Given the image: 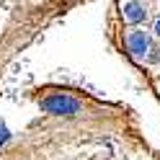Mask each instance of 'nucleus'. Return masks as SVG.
<instances>
[{
  "mask_svg": "<svg viewBox=\"0 0 160 160\" xmlns=\"http://www.w3.org/2000/svg\"><path fill=\"white\" fill-rule=\"evenodd\" d=\"M155 34L160 36V18H158V21H155Z\"/></svg>",
  "mask_w": 160,
  "mask_h": 160,
  "instance_id": "39448f33",
  "label": "nucleus"
},
{
  "mask_svg": "<svg viewBox=\"0 0 160 160\" xmlns=\"http://www.w3.org/2000/svg\"><path fill=\"white\" fill-rule=\"evenodd\" d=\"M124 44L134 59H145L150 52V34L142 31V28H129L124 34Z\"/></svg>",
  "mask_w": 160,
  "mask_h": 160,
  "instance_id": "f03ea898",
  "label": "nucleus"
},
{
  "mask_svg": "<svg viewBox=\"0 0 160 160\" xmlns=\"http://www.w3.org/2000/svg\"><path fill=\"white\" fill-rule=\"evenodd\" d=\"M36 106L49 116H62V119H103L108 111H119L114 106L98 103L83 91L72 88H59V85H47L36 91Z\"/></svg>",
  "mask_w": 160,
  "mask_h": 160,
  "instance_id": "f257e3e1",
  "label": "nucleus"
},
{
  "mask_svg": "<svg viewBox=\"0 0 160 160\" xmlns=\"http://www.w3.org/2000/svg\"><path fill=\"white\" fill-rule=\"evenodd\" d=\"M145 16H147V11L137 3V0H129V3L124 5V18H127L129 23H139V21H145Z\"/></svg>",
  "mask_w": 160,
  "mask_h": 160,
  "instance_id": "7ed1b4c3",
  "label": "nucleus"
},
{
  "mask_svg": "<svg viewBox=\"0 0 160 160\" xmlns=\"http://www.w3.org/2000/svg\"><path fill=\"white\" fill-rule=\"evenodd\" d=\"M8 137H11V132L5 129V124H0V145H5V142H8Z\"/></svg>",
  "mask_w": 160,
  "mask_h": 160,
  "instance_id": "20e7f679",
  "label": "nucleus"
}]
</instances>
